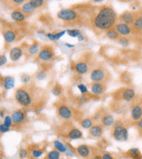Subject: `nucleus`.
Returning a JSON list of instances; mask_svg holds the SVG:
<instances>
[{"instance_id": "nucleus-1", "label": "nucleus", "mask_w": 142, "mask_h": 159, "mask_svg": "<svg viewBox=\"0 0 142 159\" xmlns=\"http://www.w3.org/2000/svg\"><path fill=\"white\" fill-rule=\"evenodd\" d=\"M116 19L117 15L114 10L109 6H105L99 10V13L96 15L93 25L99 30H108L114 25Z\"/></svg>"}, {"instance_id": "nucleus-2", "label": "nucleus", "mask_w": 142, "mask_h": 159, "mask_svg": "<svg viewBox=\"0 0 142 159\" xmlns=\"http://www.w3.org/2000/svg\"><path fill=\"white\" fill-rule=\"evenodd\" d=\"M15 98L17 103L25 107L30 106L32 103V98L30 92L24 88H19L15 91Z\"/></svg>"}, {"instance_id": "nucleus-3", "label": "nucleus", "mask_w": 142, "mask_h": 159, "mask_svg": "<svg viewBox=\"0 0 142 159\" xmlns=\"http://www.w3.org/2000/svg\"><path fill=\"white\" fill-rule=\"evenodd\" d=\"M113 136L118 142H125L128 139V131L123 125L114 126L113 131Z\"/></svg>"}, {"instance_id": "nucleus-4", "label": "nucleus", "mask_w": 142, "mask_h": 159, "mask_svg": "<svg viewBox=\"0 0 142 159\" xmlns=\"http://www.w3.org/2000/svg\"><path fill=\"white\" fill-rule=\"evenodd\" d=\"M58 17L63 21L72 22L78 19V13L72 9H65L58 12Z\"/></svg>"}, {"instance_id": "nucleus-5", "label": "nucleus", "mask_w": 142, "mask_h": 159, "mask_svg": "<svg viewBox=\"0 0 142 159\" xmlns=\"http://www.w3.org/2000/svg\"><path fill=\"white\" fill-rule=\"evenodd\" d=\"M54 57V50L50 46H44L39 52V58L42 61H50Z\"/></svg>"}, {"instance_id": "nucleus-6", "label": "nucleus", "mask_w": 142, "mask_h": 159, "mask_svg": "<svg viewBox=\"0 0 142 159\" xmlns=\"http://www.w3.org/2000/svg\"><path fill=\"white\" fill-rule=\"evenodd\" d=\"M58 115L65 119V120H69L73 117V111L71 109L68 105L66 104H60L58 106Z\"/></svg>"}, {"instance_id": "nucleus-7", "label": "nucleus", "mask_w": 142, "mask_h": 159, "mask_svg": "<svg viewBox=\"0 0 142 159\" xmlns=\"http://www.w3.org/2000/svg\"><path fill=\"white\" fill-rule=\"evenodd\" d=\"M105 70L100 68H96L93 70L90 74V78L93 83H100L105 79Z\"/></svg>"}, {"instance_id": "nucleus-8", "label": "nucleus", "mask_w": 142, "mask_h": 159, "mask_svg": "<svg viewBox=\"0 0 142 159\" xmlns=\"http://www.w3.org/2000/svg\"><path fill=\"white\" fill-rule=\"evenodd\" d=\"M53 145H54L55 150H57L60 153H65L66 155H69L71 156H73V150L69 149L67 145L64 144L62 142H60V141L55 140L54 142H53Z\"/></svg>"}, {"instance_id": "nucleus-9", "label": "nucleus", "mask_w": 142, "mask_h": 159, "mask_svg": "<svg viewBox=\"0 0 142 159\" xmlns=\"http://www.w3.org/2000/svg\"><path fill=\"white\" fill-rule=\"evenodd\" d=\"M11 119L15 125H21L25 120V114L21 110H17L12 112Z\"/></svg>"}, {"instance_id": "nucleus-10", "label": "nucleus", "mask_w": 142, "mask_h": 159, "mask_svg": "<svg viewBox=\"0 0 142 159\" xmlns=\"http://www.w3.org/2000/svg\"><path fill=\"white\" fill-rule=\"evenodd\" d=\"M77 154L82 157V158H86V157H89L91 155V149L90 147L86 145V144H80L79 145L76 149H75Z\"/></svg>"}, {"instance_id": "nucleus-11", "label": "nucleus", "mask_w": 142, "mask_h": 159, "mask_svg": "<svg viewBox=\"0 0 142 159\" xmlns=\"http://www.w3.org/2000/svg\"><path fill=\"white\" fill-rule=\"evenodd\" d=\"M23 55V50L20 47H13L10 50V58L11 61H19Z\"/></svg>"}, {"instance_id": "nucleus-12", "label": "nucleus", "mask_w": 142, "mask_h": 159, "mask_svg": "<svg viewBox=\"0 0 142 159\" xmlns=\"http://www.w3.org/2000/svg\"><path fill=\"white\" fill-rule=\"evenodd\" d=\"M115 30L119 35H122V36H127V35H129L132 31V30H131V28L128 25L123 24V23L117 24Z\"/></svg>"}, {"instance_id": "nucleus-13", "label": "nucleus", "mask_w": 142, "mask_h": 159, "mask_svg": "<svg viewBox=\"0 0 142 159\" xmlns=\"http://www.w3.org/2000/svg\"><path fill=\"white\" fill-rule=\"evenodd\" d=\"M88 68H89L88 67V64L85 62H83V61H79V62H78L74 64L75 72L79 75L85 74L88 72Z\"/></svg>"}, {"instance_id": "nucleus-14", "label": "nucleus", "mask_w": 142, "mask_h": 159, "mask_svg": "<svg viewBox=\"0 0 142 159\" xmlns=\"http://www.w3.org/2000/svg\"><path fill=\"white\" fill-rule=\"evenodd\" d=\"M105 86L101 83H93L91 84V92L93 95L99 96L104 92Z\"/></svg>"}, {"instance_id": "nucleus-15", "label": "nucleus", "mask_w": 142, "mask_h": 159, "mask_svg": "<svg viewBox=\"0 0 142 159\" xmlns=\"http://www.w3.org/2000/svg\"><path fill=\"white\" fill-rule=\"evenodd\" d=\"M89 133L90 135L94 137V138H99L100 136H102L103 134V128L101 125H93L90 129H89Z\"/></svg>"}, {"instance_id": "nucleus-16", "label": "nucleus", "mask_w": 142, "mask_h": 159, "mask_svg": "<svg viewBox=\"0 0 142 159\" xmlns=\"http://www.w3.org/2000/svg\"><path fill=\"white\" fill-rule=\"evenodd\" d=\"M120 20L123 24H132L134 22V15L130 11H126L120 15Z\"/></svg>"}, {"instance_id": "nucleus-17", "label": "nucleus", "mask_w": 142, "mask_h": 159, "mask_svg": "<svg viewBox=\"0 0 142 159\" xmlns=\"http://www.w3.org/2000/svg\"><path fill=\"white\" fill-rule=\"evenodd\" d=\"M83 136V133L80 130L77 129V128H73L71 129L68 133H67V137L71 140H77V139H80Z\"/></svg>"}, {"instance_id": "nucleus-18", "label": "nucleus", "mask_w": 142, "mask_h": 159, "mask_svg": "<svg viewBox=\"0 0 142 159\" xmlns=\"http://www.w3.org/2000/svg\"><path fill=\"white\" fill-rule=\"evenodd\" d=\"M131 116L132 118L135 121H139L142 117V108L139 105H135L132 108L131 111Z\"/></svg>"}, {"instance_id": "nucleus-19", "label": "nucleus", "mask_w": 142, "mask_h": 159, "mask_svg": "<svg viewBox=\"0 0 142 159\" xmlns=\"http://www.w3.org/2000/svg\"><path fill=\"white\" fill-rule=\"evenodd\" d=\"M135 97V91L130 88L124 89L121 93V97L126 101H131Z\"/></svg>"}, {"instance_id": "nucleus-20", "label": "nucleus", "mask_w": 142, "mask_h": 159, "mask_svg": "<svg viewBox=\"0 0 142 159\" xmlns=\"http://www.w3.org/2000/svg\"><path fill=\"white\" fill-rule=\"evenodd\" d=\"M11 19L16 22H23L25 19V15L23 13V11H20L19 10H15L11 14Z\"/></svg>"}, {"instance_id": "nucleus-21", "label": "nucleus", "mask_w": 142, "mask_h": 159, "mask_svg": "<svg viewBox=\"0 0 142 159\" xmlns=\"http://www.w3.org/2000/svg\"><path fill=\"white\" fill-rule=\"evenodd\" d=\"M3 86L5 90H11L15 86V79L12 77L7 76L3 78Z\"/></svg>"}, {"instance_id": "nucleus-22", "label": "nucleus", "mask_w": 142, "mask_h": 159, "mask_svg": "<svg viewBox=\"0 0 142 159\" xmlns=\"http://www.w3.org/2000/svg\"><path fill=\"white\" fill-rule=\"evenodd\" d=\"M114 122H115L114 121V117L112 115H109V114L104 115L101 117V123L104 126H106V127L112 126L114 123Z\"/></svg>"}, {"instance_id": "nucleus-23", "label": "nucleus", "mask_w": 142, "mask_h": 159, "mask_svg": "<svg viewBox=\"0 0 142 159\" xmlns=\"http://www.w3.org/2000/svg\"><path fill=\"white\" fill-rule=\"evenodd\" d=\"M3 36H4V38H5V42L8 43V44H11V43L14 42L15 39H16V33L12 30H5L3 34Z\"/></svg>"}, {"instance_id": "nucleus-24", "label": "nucleus", "mask_w": 142, "mask_h": 159, "mask_svg": "<svg viewBox=\"0 0 142 159\" xmlns=\"http://www.w3.org/2000/svg\"><path fill=\"white\" fill-rule=\"evenodd\" d=\"M66 31L65 30H62V31H59L58 33H47L45 36L50 39V40H52V41H56V40H59L60 39Z\"/></svg>"}, {"instance_id": "nucleus-25", "label": "nucleus", "mask_w": 142, "mask_h": 159, "mask_svg": "<svg viewBox=\"0 0 142 159\" xmlns=\"http://www.w3.org/2000/svg\"><path fill=\"white\" fill-rule=\"evenodd\" d=\"M79 123L81 127H83L84 129H90L93 125V121L90 117H86V118L82 119Z\"/></svg>"}, {"instance_id": "nucleus-26", "label": "nucleus", "mask_w": 142, "mask_h": 159, "mask_svg": "<svg viewBox=\"0 0 142 159\" xmlns=\"http://www.w3.org/2000/svg\"><path fill=\"white\" fill-rule=\"evenodd\" d=\"M127 153L133 159H142V155L137 148L130 149Z\"/></svg>"}, {"instance_id": "nucleus-27", "label": "nucleus", "mask_w": 142, "mask_h": 159, "mask_svg": "<svg viewBox=\"0 0 142 159\" xmlns=\"http://www.w3.org/2000/svg\"><path fill=\"white\" fill-rule=\"evenodd\" d=\"M34 11H35V8L32 6V5L30 2L24 4L22 6V11L24 14H31Z\"/></svg>"}, {"instance_id": "nucleus-28", "label": "nucleus", "mask_w": 142, "mask_h": 159, "mask_svg": "<svg viewBox=\"0 0 142 159\" xmlns=\"http://www.w3.org/2000/svg\"><path fill=\"white\" fill-rule=\"evenodd\" d=\"M106 37H107L109 39L115 40V39H118V38H119V33L116 31V30L110 29L106 31Z\"/></svg>"}, {"instance_id": "nucleus-29", "label": "nucleus", "mask_w": 142, "mask_h": 159, "mask_svg": "<svg viewBox=\"0 0 142 159\" xmlns=\"http://www.w3.org/2000/svg\"><path fill=\"white\" fill-rule=\"evenodd\" d=\"M61 153L57 150H52L47 154V159H60Z\"/></svg>"}, {"instance_id": "nucleus-30", "label": "nucleus", "mask_w": 142, "mask_h": 159, "mask_svg": "<svg viewBox=\"0 0 142 159\" xmlns=\"http://www.w3.org/2000/svg\"><path fill=\"white\" fill-rule=\"evenodd\" d=\"M66 32L70 37H73V38H77V37L82 36L80 30L78 29H69L66 30Z\"/></svg>"}, {"instance_id": "nucleus-31", "label": "nucleus", "mask_w": 142, "mask_h": 159, "mask_svg": "<svg viewBox=\"0 0 142 159\" xmlns=\"http://www.w3.org/2000/svg\"><path fill=\"white\" fill-rule=\"evenodd\" d=\"M39 44L38 42H35L34 44H32L29 49H28V52L30 53V54L33 55V54H36V53L39 51Z\"/></svg>"}, {"instance_id": "nucleus-32", "label": "nucleus", "mask_w": 142, "mask_h": 159, "mask_svg": "<svg viewBox=\"0 0 142 159\" xmlns=\"http://www.w3.org/2000/svg\"><path fill=\"white\" fill-rule=\"evenodd\" d=\"M51 92H52V94L54 95V96H57V97H59V96H60L61 94H62V92H63V90H62V88H61V86H59V85H55L54 87L52 88V90H51Z\"/></svg>"}, {"instance_id": "nucleus-33", "label": "nucleus", "mask_w": 142, "mask_h": 159, "mask_svg": "<svg viewBox=\"0 0 142 159\" xmlns=\"http://www.w3.org/2000/svg\"><path fill=\"white\" fill-rule=\"evenodd\" d=\"M29 2L32 5V6H33L35 9L41 7V6L44 5V4H45L44 0H31V1H29Z\"/></svg>"}, {"instance_id": "nucleus-34", "label": "nucleus", "mask_w": 142, "mask_h": 159, "mask_svg": "<svg viewBox=\"0 0 142 159\" xmlns=\"http://www.w3.org/2000/svg\"><path fill=\"white\" fill-rule=\"evenodd\" d=\"M133 26L137 30H142V16L139 17L134 20L133 22Z\"/></svg>"}, {"instance_id": "nucleus-35", "label": "nucleus", "mask_w": 142, "mask_h": 159, "mask_svg": "<svg viewBox=\"0 0 142 159\" xmlns=\"http://www.w3.org/2000/svg\"><path fill=\"white\" fill-rule=\"evenodd\" d=\"M43 154H44V150L41 149H34L31 151V156L34 158H39L40 156H42Z\"/></svg>"}, {"instance_id": "nucleus-36", "label": "nucleus", "mask_w": 142, "mask_h": 159, "mask_svg": "<svg viewBox=\"0 0 142 159\" xmlns=\"http://www.w3.org/2000/svg\"><path fill=\"white\" fill-rule=\"evenodd\" d=\"M78 89H79V91L81 92V94H82L83 96H85V95H86V94L88 93L87 87H86V85L84 84V83H79V84H78Z\"/></svg>"}, {"instance_id": "nucleus-37", "label": "nucleus", "mask_w": 142, "mask_h": 159, "mask_svg": "<svg viewBox=\"0 0 142 159\" xmlns=\"http://www.w3.org/2000/svg\"><path fill=\"white\" fill-rule=\"evenodd\" d=\"M4 125H5L6 127H8V128H10V127L12 126L13 122H12L11 117H10V116H6V117H5V119H4Z\"/></svg>"}, {"instance_id": "nucleus-38", "label": "nucleus", "mask_w": 142, "mask_h": 159, "mask_svg": "<svg viewBox=\"0 0 142 159\" xmlns=\"http://www.w3.org/2000/svg\"><path fill=\"white\" fill-rule=\"evenodd\" d=\"M19 158L20 159H25L28 156V151L26 149H21L19 150Z\"/></svg>"}, {"instance_id": "nucleus-39", "label": "nucleus", "mask_w": 142, "mask_h": 159, "mask_svg": "<svg viewBox=\"0 0 142 159\" xmlns=\"http://www.w3.org/2000/svg\"><path fill=\"white\" fill-rule=\"evenodd\" d=\"M7 63V58L5 55H0V67Z\"/></svg>"}, {"instance_id": "nucleus-40", "label": "nucleus", "mask_w": 142, "mask_h": 159, "mask_svg": "<svg viewBox=\"0 0 142 159\" xmlns=\"http://www.w3.org/2000/svg\"><path fill=\"white\" fill-rule=\"evenodd\" d=\"M119 44L122 46H127L129 44V40L127 39L126 38H122L119 39Z\"/></svg>"}, {"instance_id": "nucleus-41", "label": "nucleus", "mask_w": 142, "mask_h": 159, "mask_svg": "<svg viewBox=\"0 0 142 159\" xmlns=\"http://www.w3.org/2000/svg\"><path fill=\"white\" fill-rule=\"evenodd\" d=\"M31 80V77L27 74H23L21 76V81L24 82V83H28L29 81Z\"/></svg>"}, {"instance_id": "nucleus-42", "label": "nucleus", "mask_w": 142, "mask_h": 159, "mask_svg": "<svg viewBox=\"0 0 142 159\" xmlns=\"http://www.w3.org/2000/svg\"><path fill=\"white\" fill-rule=\"evenodd\" d=\"M101 158H102V159H114L113 156L110 153H107V152L103 153V154L101 155Z\"/></svg>"}, {"instance_id": "nucleus-43", "label": "nucleus", "mask_w": 142, "mask_h": 159, "mask_svg": "<svg viewBox=\"0 0 142 159\" xmlns=\"http://www.w3.org/2000/svg\"><path fill=\"white\" fill-rule=\"evenodd\" d=\"M37 78L39 79V80H43V79H45V78L46 77V73L45 72H39L38 74H37Z\"/></svg>"}, {"instance_id": "nucleus-44", "label": "nucleus", "mask_w": 142, "mask_h": 159, "mask_svg": "<svg viewBox=\"0 0 142 159\" xmlns=\"http://www.w3.org/2000/svg\"><path fill=\"white\" fill-rule=\"evenodd\" d=\"M10 128L6 127L4 123H2V125H0V133H5L7 131H9Z\"/></svg>"}, {"instance_id": "nucleus-45", "label": "nucleus", "mask_w": 142, "mask_h": 159, "mask_svg": "<svg viewBox=\"0 0 142 159\" xmlns=\"http://www.w3.org/2000/svg\"><path fill=\"white\" fill-rule=\"evenodd\" d=\"M14 4H16V5H21V4H23L25 1H24V0H13V1H12Z\"/></svg>"}, {"instance_id": "nucleus-46", "label": "nucleus", "mask_w": 142, "mask_h": 159, "mask_svg": "<svg viewBox=\"0 0 142 159\" xmlns=\"http://www.w3.org/2000/svg\"><path fill=\"white\" fill-rule=\"evenodd\" d=\"M137 125H138V127L139 128H141L142 129V118L138 122V123H137Z\"/></svg>"}, {"instance_id": "nucleus-47", "label": "nucleus", "mask_w": 142, "mask_h": 159, "mask_svg": "<svg viewBox=\"0 0 142 159\" xmlns=\"http://www.w3.org/2000/svg\"><path fill=\"white\" fill-rule=\"evenodd\" d=\"M93 159H102V158H101V156H99V155H96V156H93Z\"/></svg>"}, {"instance_id": "nucleus-48", "label": "nucleus", "mask_w": 142, "mask_h": 159, "mask_svg": "<svg viewBox=\"0 0 142 159\" xmlns=\"http://www.w3.org/2000/svg\"><path fill=\"white\" fill-rule=\"evenodd\" d=\"M0 117H5V112H4V111H0Z\"/></svg>"}]
</instances>
